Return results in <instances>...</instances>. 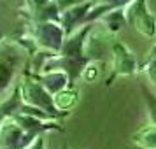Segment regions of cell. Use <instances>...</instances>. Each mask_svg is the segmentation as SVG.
<instances>
[{
  "mask_svg": "<svg viewBox=\"0 0 156 149\" xmlns=\"http://www.w3.org/2000/svg\"><path fill=\"white\" fill-rule=\"evenodd\" d=\"M53 97H55V105H56V109L60 112L67 114L72 107L77 104L79 93L76 91V90H67V88H65V90L58 91L56 95H53Z\"/></svg>",
  "mask_w": 156,
  "mask_h": 149,
  "instance_id": "ba28073f",
  "label": "cell"
},
{
  "mask_svg": "<svg viewBox=\"0 0 156 149\" xmlns=\"http://www.w3.org/2000/svg\"><path fill=\"white\" fill-rule=\"evenodd\" d=\"M126 23H130L137 32L142 35L156 37V16L149 11L147 0H130L128 5H125Z\"/></svg>",
  "mask_w": 156,
  "mask_h": 149,
  "instance_id": "6da1fadb",
  "label": "cell"
},
{
  "mask_svg": "<svg viewBox=\"0 0 156 149\" xmlns=\"http://www.w3.org/2000/svg\"><path fill=\"white\" fill-rule=\"evenodd\" d=\"M140 91L144 95V102H146V105H147V114H149V119L151 123H154L156 125V95L149 91V88L146 84H140Z\"/></svg>",
  "mask_w": 156,
  "mask_h": 149,
  "instance_id": "30bf717a",
  "label": "cell"
},
{
  "mask_svg": "<svg viewBox=\"0 0 156 149\" xmlns=\"http://www.w3.org/2000/svg\"><path fill=\"white\" fill-rule=\"evenodd\" d=\"M62 149H69V147H67V146H63V147H62Z\"/></svg>",
  "mask_w": 156,
  "mask_h": 149,
  "instance_id": "9a60e30c",
  "label": "cell"
},
{
  "mask_svg": "<svg viewBox=\"0 0 156 149\" xmlns=\"http://www.w3.org/2000/svg\"><path fill=\"white\" fill-rule=\"evenodd\" d=\"M12 74H14V67L0 58V91L9 88L11 81H12Z\"/></svg>",
  "mask_w": 156,
  "mask_h": 149,
  "instance_id": "9c48e42d",
  "label": "cell"
},
{
  "mask_svg": "<svg viewBox=\"0 0 156 149\" xmlns=\"http://www.w3.org/2000/svg\"><path fill=\"white\" fill-rule=\"evenodd\" d=\"M112 55H114V65H112L114 72L111 74V77L107 79V84H111V81L118 76H133L135 72L139 70V63H137L135 56L132 55V51L126 49L121 42L114 44Z\"/></svg>",
  "mask_w": 156,
  "mask_h": 149,
  "instance_id": "277c9868",
  "label": "cell"
},
{
  "mask_svg": "<svg viewBox=\"0 0 156 149\" xmlns=\"http://www.w3.org/2000/svg\"><path fill=\"white\" fill-rule=\"evenodd\" d=\"M21 100L27 102V104L32 105V107H37V109L46 111V112L51 114L53 118L65 116L63 112H60V111L56 109V105H55V97L41 84V81H32V79L23 81V84H21Z\"/></svg>",
  "mask_w": 156,
  "mask_h": 149,
  "instance_id": "7a4b0ae2",
  "label": "cell"
},
{
  "mask_svg": "<svg viewBox=\"0 0 156 149\" xmlns=\"http://www.w3.org/2000/svg\"><path fill=\"white\" fill-rule=\"evenodd\" d=\"M25 149H46V137L42 133H39Z\"/></svg>",
  "mask_w": 156,
  "mask_h": 149,
  "instance_id": "8fae6325",
  "label": "cell"
},
{
  "mask_svg": "<svg viewBox=\"0 0 156 149\" xmlns=\"http://www.w3.org/2000/svg\"><path fill=\"white\" fill-rule=\"evenodd\" d=\"M39 81H41V84H42L44 88L51 93V95H56L58 91L65 90L67 86L70 84V83H69V81H70L69 74H67L65 70H60V69L48 70L44 76L39 77Z\"/></svg>",
  "mask_w": 156,
  "mask_h": 149,
  "instance_id": "5b68a950",
  "label": "cell"
},
{
  "mask_svg": "<svg viewBox=\"0 0 156 149\" xmlns=\"http://www.w3.org/2000/svg\"><path fill=\"white\" fill-rule=\"evenodd\" d=\"M100 20H102V23L107 27V30H109L111 34L119 32V30L126 25V14H125V9L123 7L109 9L107 12H104V14L100 16Z\"/></svg>",
  "mask_w": 156,
  "mask_h": 149,
  "instance_id": "52a82bcc",
  "label": "cell"
},
{
  "mask_svg": "<svg viewBox=\"0 0 156 149\" xmlns=\"http://www.w3.org/2000/svg\"><path fill=\"white\" fill-rule=\"evenodd\" d=\"M27 2H28V5L32 9H34V11H39V9H42V7H46V5H48V4H51V2H53V0H27Z\"/></svg>",
  "mask_w": 156,
  "mask_h": 149,
  "instance_id": "7c38bea8",
  "label": "cell"
},
{
  "mask_svg": "<svg viewBox=\"0 0 156 149\" xmlns=\"http://www.w3.org/2000/svg\"><path fill=\"white\" fill-rule=\"evenodd\" d=\"M65 30L56 21H39L35 25V42L49 51H62Z\"/></svg>",
  "mask_w": 156,
  "mask_h": 149,
  "instance_id": "3957f363",
  "label": "cell"
},
{
  "mask_svg": "<svg viewBox=\"0 0 156 149\" xmlns=\"http://www.w3.org/2000/svg\"><path fill=\"white\" fill-rule=\"evenodd\" d=\"M147 60H156V44L149 49V58H147Z\"/></svg>",
  "mask_w": 156,
  "mask_h": 149,
  "instance_id": "4fadbf2b",
  "label": "cell"
},
{
  "mask_svg": "<svg viewBox=\"0 0 156 149\" xmlns=\"http://www.w3.org/2000/svg\"><path fill=\"white\" fill-rule=\"evenodd\" d=\"M133 149H146V147H133ZM153 149H156V147H153Z\"/></svg>",
  "mask_w": 156,
  "mask_h": 149,
  "instance_id": "5bb4252c",
  "label": "cell"
},
{
  "mask_svg": "<svg viewBox=\"0 0 156 149\" xmlns=\"http://www.w3.org/2000/svg\"><path fill=\"white\" fill-rule=\"evenodd\" d=\"M132 142L135 144V147H146V149L156 147V125L149 123L146 126L139 128L132 135Z\"/></svg>",
  "mask_w": 156,
  "mask_h": 149,
  "instance_id": "8992f818",
  "label": "cell"
}]
</instances>
